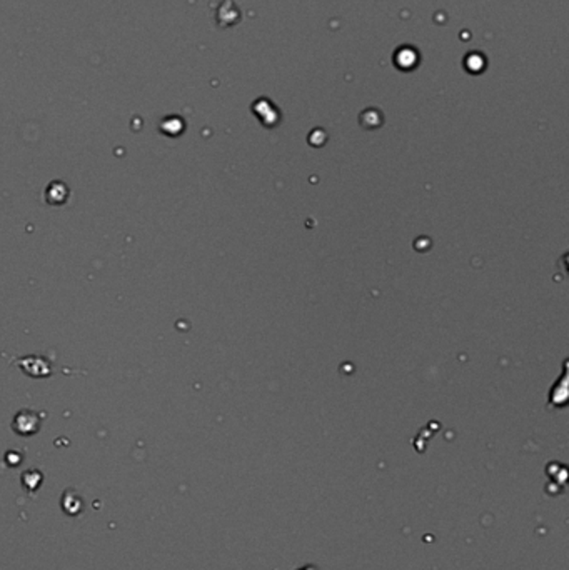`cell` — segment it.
I'll return each mask as SVG.
<instances>
[{
	"mask_svg": "<svg viewBox=\"0 0 569 570\" xmlns=\"http://www.w3.org/2000/svg\"><path fill=\"white\" fill-rule=\"evenodd\" d=\"M299 570H318L314 567V565H306V567H302V569H299Z\"/></svg>",
	"mask_w": 569,
	"mask_h": 570,
	"instance_id": "1",
	"label": "cell"
}]
</instances>
